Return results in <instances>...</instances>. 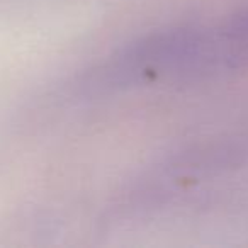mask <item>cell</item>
<instances>
[{"label":"cell","mask_w":248,"mask_h":248,"mask_svg":"<svg viewBox=\"0 0 248 248\" xmlns=\"http://www.w3.org/2000/svg\"><path fill=\"white\" fill-rule=\"evenodd\" d=\"M248 158V145L238 140H216L194 145L173 155L162 165V180L172 184L192 182L217 175L243 165Z\"/></svg>","instance_id":"2"},{"label":"cell","mask_w":248,"mask_h":248,"mask_svg":"<svg viewBox=\"0 0 248 248\" xmlns=\"http://www.w3.org/2000/svg\"><path fill=\"white\" fill-rule=\"evenodd\" d=\"M209 29L179 26L131 41L89 70L80 82L89 95L150 85L160 80L196 82Z\"/></svg>","instance_id":"1"}]
</instances>
